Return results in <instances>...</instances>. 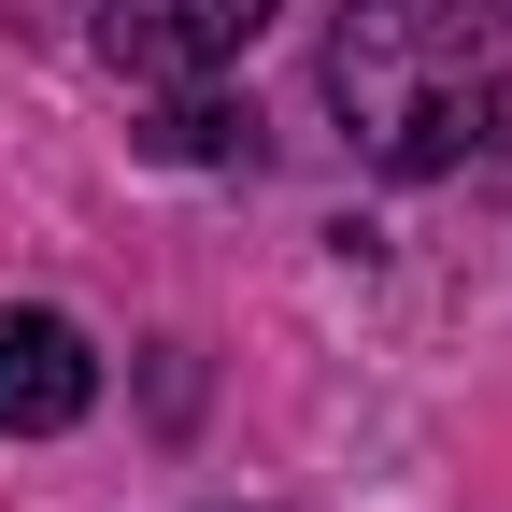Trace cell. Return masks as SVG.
Segmentation results:
<instances>
[{"instance_id":"3","label":"cell","mask_w":512,"mask_h":512,"mask_svg":"<svg viewBox=\"0 0 512 512\" xmlns=\"http://www.w3.org/2000/svg\"><path fill=\"white\" fill-rule=\"evenodd\" d=\"M256 29H271V0H114V57H128V72H157V86L228 72Z\"/></svg>"},{"instance_id":"1","label":"cell","mask_w":512,"mask_h":512,"mask_svg":"<svg viewBox=\"0 0 512 512\" xmlns=\"http://www.w3.org/2000/svg\"><path fill=\"white\" fill-rule=\"evenodd\" d=\"M328 100L370 171H470L512 114V15L498 0H342L328 29Z\"/></svg>"},{"instance_id":"2","label":"cell","mask_w":512,"mask_h":512,"mask_svg":"<svg viewBox=\"0 0 512 512\" xmlns=\"http://www.w3.org/2000/svg\"><path fill=\"white\" fill-rule=\"evenodd\" d=\"M86 399H100L86 328H72V313H15V299H0V427L43 441V427H72Z\"/></svg>"},{"instance_id":"4","label":"cell","mask_w":512,"mask_h":512,"mask_svg":"<svg viewBox=\"0 0 512 512\" xmlns=\"http://www.w3.org/2000/svg\"><path fill=\"white\" fill-rule=\"evenodd\" d=\"M157 143H171V157H256V114H228V100H185Z\"/></svg>"}]
</instances>
